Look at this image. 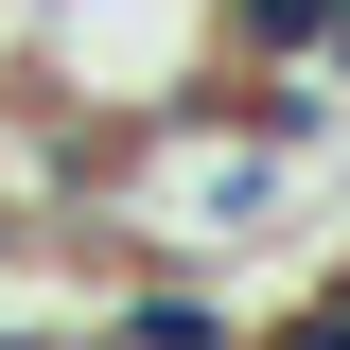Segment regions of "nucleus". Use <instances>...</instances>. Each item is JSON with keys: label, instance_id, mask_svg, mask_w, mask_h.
Here are the masks:
<instances>
[{"label": "nucleus", "instance_id": "nucleus-1", "mask_svg": "<svg viewBox=\"0 0 350 350\" xmlns=\"http://www.w3.org/2000/svg\"><path fill=\"white\" fill-rule=\"evenodd\" d=\"M105 350H228V298L175 280V262H140L123 298H105Z\"/></svg>", "mask_w": 350, "mask_h": 350}, {"label": "nucleus", "instance_id": "nucleus-2", "mask_svg": "<svg viewBox=\"0 0 350 350\" xmlns=\"http://www.w3.org/2000/svg\"><path fill=\"white\" fill-rule=\"evenodd\" d=\"M211 36L245 53V70H280V53H315V0H211Z\"/></svg>", "mask_w": 350, "mask_h": 350}, {"label": "nucleus", "instance_id": "nucleus-3", "mask_svg": "<svg viewBox=\"0 0 350 350\" xmlns=\"http://www.w3.org/2000/svg\"><path fill=\"white\" fill-rule=\"evenodd\" d=\"M315 70H333V88H350V0H315Z\"/></svg>", "mask_w": 350, "mask_h": 350}, {"label": "nucleus", "instance_id": "nucleus-4", "mask_svg": "<svg viewBox=\"0 0 350 350\" xmlns=\"http://www.w3.org/2000/svg\"><path fill=\"white\" fill-rule=\"evenodd\" d=\"M18 262H36V211H18V193H0V280H18Z\"/></svg>", "mask_w": 350, "mask_h": 350}, {"label": "nucleus", "instance_id": "nucleus-5", "mask_svg": "<svg viewBox=\"0 0 350 350\" xmlns=\"http://www.w3.org/2000/svg\"><path fill=\"white\" fill-rule=\"evenodd\" d=\"M0 350H70V333H0Z\"/></svg>", "mask_w": 350, "mask_h": 350}, {"label": "nucleus", "instance_id": "nucleus-6", "mask_svg": "<svg viewBox=\"0 0 350 350\" xmlns=\"http://www.w3.org/2000/svg\"><path fill=\"white\" fill-rule=\"evenodd\" d=\"M70 350H105V333H70Z\"/></svg>", "mask_w": 350, "mask_h": 350}]
</instances>
